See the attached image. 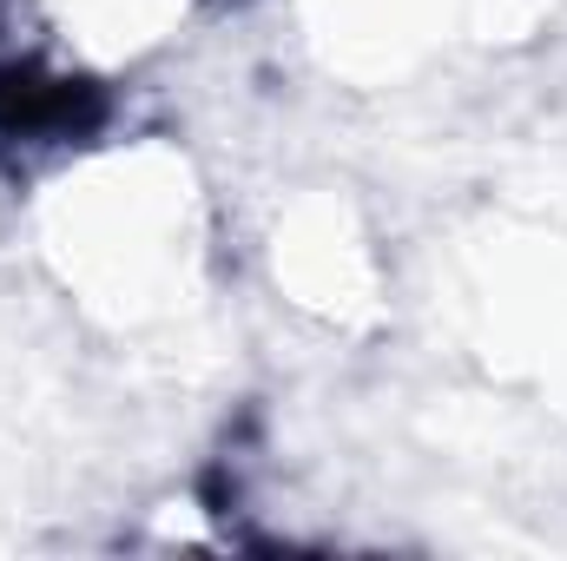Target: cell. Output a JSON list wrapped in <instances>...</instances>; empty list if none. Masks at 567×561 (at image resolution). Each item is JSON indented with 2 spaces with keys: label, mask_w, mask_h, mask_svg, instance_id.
Masks as SVG:
<instances>
[{
  "label": "cell",
  "mask_w": 567,
  "mask_h": 561,
  "mask_svg": "<svg viewBox=\"0 0 567 561\" xmlns=\"http://www.w3.org/2000/svg\"><path fill=\"white\" fill-rule=\"evenodd\" d=\"M198 13L205 0H13L20 53H33L93 100L172 53V40Z\"/></svg>",
  "instance_id": "6da1fadb"
},
{
  "label": "cell",
  "mask_w": 567,
  "mask_h": 561,
  "mask_svg": "<svg viewBox=\"0 0 567 561\" xmlns=\"http://www.w3.org/2000/svg\"><path fill=\"white\" fill-rule=\"evenodd\" d=\"M205 7H238V0H205Z\"/></svg>",
  "instance_id": "7a4b0ae2"
}]
</instances>
